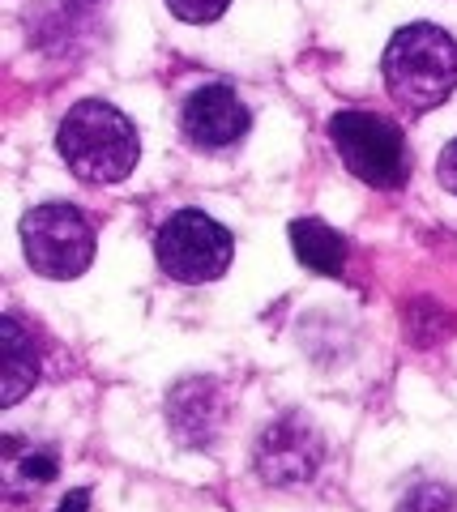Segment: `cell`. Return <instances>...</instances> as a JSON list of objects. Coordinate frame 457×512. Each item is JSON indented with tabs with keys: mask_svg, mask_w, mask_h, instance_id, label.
<instances>
[{
	"mask_svg": "<svg viewBox=\"0 0 457 512\" xmlns=\"http://www.w3.org/2000/svg\"><path fill=\"white\" fill-rule=\"evenodd\" d=\"M56 150L69 163V171L86 184H120L137 167L141 141L133 120L116 111L112 103L86 99L73 103L69 116L60 120Z\"/></svg>",
	"mask_w": 457,
	"mask_h": 512,
	"instance_id": "1",
	"label": "cell"
},
{
	"mask_svg": "<svg viewBox=\"0 0 457 512\" xmlns=\"http://www.w3.org/2000/svg\"><path fill=\"white\" fill-rule=\"evenodd\" d=\"M385 86L402 107L432 111L457 86V43L440 26L411 22L389 39L381 60Z\"/></svg>",
	"mask_w": 457,
	"mask_h": 512,
	"instance_id": "2",
	"label": "cell"
},
{
	"mask_svg": "<svg viewBox=\"0 0 457 512\" xmlns=\"http://www.w3.org/2000/svg\"><path fill=\"white\" fill-rule=\"evenodd\" d=\"M329 141L342 154L346 171L372 188H402L411 175V154L398 120H385L376 111H338L329 120Z\"/></svg>",
	"mask_w": 457,
	"mask_h": 512,
	"instance_id": "3",
	"label": "cell"
},
{
	"mask_svg": "<svg viewBox=\"0 0 457 512\" xmlns=\"http://www.w3.org/2000/svg\"><path fill=\"white\" fill-rule=\"evenodd\" d=\"M22 248L35 274L43 278H77L94 261V227L90 218L65 201L35 205L22 218Z\"/></svg>",
	"mask_w": 457,
	"mask_h": 512,
	"instance_id": "4",
	"label": "cell"
},
{
	"mask_svg": "<svg viewBox=\"0 0 457 512\" xmlns=\"http://www.w3.org/2000/svg\"><path fill=\"white\" fill-rule=\"evenodd\" d=\"M154 256H159L163 274H171L176 282H214L227 274L235 256V239L210 214L180 210L154 235Z\"/></svg>",
	"mask_w": 457,
	"mask_h": 512,
	"instance_id": "5",
	"label": "cell"
},
{
	"mask_svg": "<svg viewBox=\"0 0 457 512\" xmlns=\"http://www.w3.org/2000/svg\"><path fill=\"white\" fill-rule=\"evenodd\" d=\"M321 466V436L299 414H282L257 440V474L270 487H299Z\"/></svg>",
	"mask_w": 457,
	"mask_h": 512,
	"instance_id": "6",
	"label": "cell"
},
{
	"mask_svg": "<svg viewBox=\"0 0 457 512\" xmlns=\"http://www.w3.org/2000/svg\"><path fill=\"white\" fill-rule=\"evenodd\" d=\"M180 128L184 137L201 150H223L235 146L248 133V107L240 103V94L231 86H197L180 107Z\"/></svg>",
	"mask_w": 457,
	"mask_h": 512,
	"instance_id": "7",
	"label": "cell"
},
{
	"mask_svg": "<svg viewBox=\"0 0 457 512\" xmlns=\"http://www.w3.org/2000/svg\"><path fill=\"white\" fill-rule=\"evenodd\" d=\"M167 419L176 427V436L188 444L214 440L218 423H223V393L214 380H184L167 402Z\"/></svg>",
	"mask_w": 457,
	"mask_h": 512,
	"instance_id": "8",
	"label": "cell"
},
{
	"mask_svg": "<svg viewBox=\"0 0 457 512\" xmlns=\"http://www.w3.org/2000/svg\"><path fill=\"white\" fill-rule=\"evenodd\" d=\"M291 248L299 256V265H308L312 274H342L346 265V239L321 218H295Z\"/></svg>",
	"mask_w": 457,
	"mask_h": 512,
	"instance_id": "9",
	"label": "cell"
},
{
	"mask_svg": "<svg viewBox=\"0 0 457 512\" xmlns=\"http://www.w3.org/2000/svg\"><path fill=\"white\" fill-rule=\"evenodd\" d=\"M0 342H5V393H0V406H18L39 380L35 342L26 338V329L13 316L0 320Z\"/></svg>",
	"mask_w": 457,
	"mask_h": 512,
	"instance_id": "10",
	"label": "cell"
},
{
	"mask_svg": "<svg viewBox=\"0 0 457 512\" xmlns=\"http://www.w3.org/2000/svg\"><path fill=\"white\" fill-rule=\"evenodd\" d=\"M231 0H167V9L176 13L180 22L188 26H206V22H218L227 13Z\"/></svg>",
	"mask_w": 457,
	"mask_h": 512,
	"instance_id": "11",
	"label": "cell"
},
{
	"mask_svg": "<svg viewBox=\"0 0 457 512\" xmlns=\"http://www.w3.org/2000/svg\"><path fill=\"white\" fill-rule=\"evenodd\" d=\"M398 512H457V495L445 487H419L415 495H406Z\"/></svg>",
	"mask_w": 457,
	"mask_h": 512,
	"instance_id": "12",
	"label": "cell"
},
{
	"mask_svg": "<svg viewBox=\"0 0 457 512\" xmlns=\"http://www.w3.org/2000/svg\"><path fill=\"white\" fill-rule=\"evenodd\" d=\"M436 180H440V188H449L453 197H457V137L445 146V154H440V163H436Z\"/></svg>",
	"mask_w": 457,
	"mask_h": 512,
	"instance_id": "13",
	"label": "cell"
},
{
	"mask_svg": "<svg viewBox=\"0 0 457 512\" xmlns=\"http://www.w3.org/2000/svg\"><path fill=\"white\" fill-rule=\"evenodd\" d=\"M86 508H90V491H69V500L56 512H86Z\"/></svg>",
	"mask_w": 457,
	"mask_h": 512,
	"instance_id": "14",
	"label": "cell"
},
{
	"mask_svg": "<svg viewBox=\"0 0 457 512\" xmlns=\"http://www.w3.org/2000/svg\"><path fill=\"white\" fill-rule=\"evenodd\" d=\"M73 5H94V0H73Z\"/></svg>",
	"mask_w": 457,
	"mask_h": 512,
	"instance_id": "15",
	"label": "cell"
}]
</instances>
